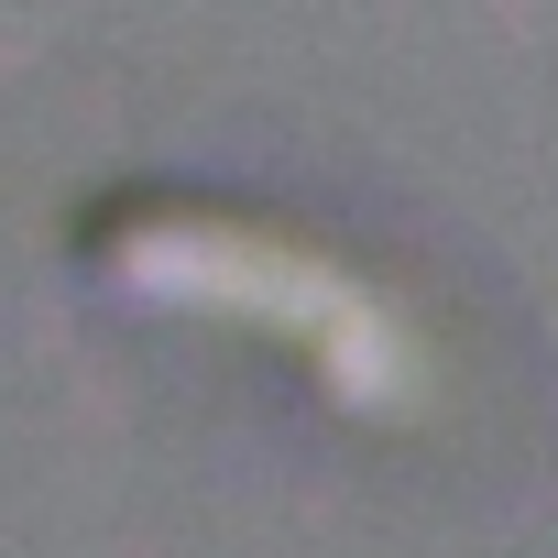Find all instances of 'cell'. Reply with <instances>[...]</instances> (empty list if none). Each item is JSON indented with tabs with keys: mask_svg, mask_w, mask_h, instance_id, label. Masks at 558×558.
I'll return each mask as SVG.
<instances>
[{
	"mask_svg": "<svg viewBox=\"0 0 558 558\" xmlns=\"http://www.w3.org/2000/svg\"><path fill=\"white\" fill-rule=\"evenodd\" d=\"M110 263L143 296H186V307H241L263 340H286L318 362V384H340L351 405L395 416L405 395H427V351L395 318V296L362 263L296 241V230H252V219H197V208H154L132 241H110Z\"/></svg>",
	"mask_w": 558,
	"mask_h": 558,
	"instance_id": "6da1fadb",
	"label": "cell"
}]
</instances>
